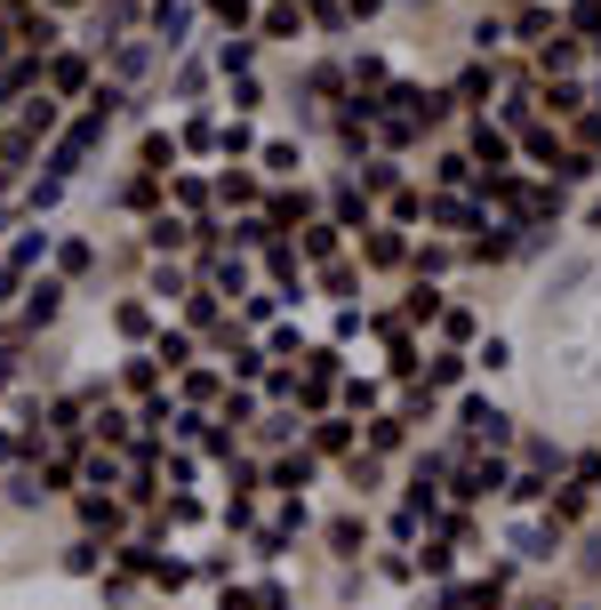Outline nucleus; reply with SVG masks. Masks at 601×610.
<instances>
[{
	"label": "nucleus",
	"mask_w": 601,
	"mask_h": 610,
	"mask_svg": "<svg viewBox=\"0 0 601 610\" xmlns=\"http://www.w3.org/2000/svg\"><path fill=\"white\" fill-rule=\"evenodd\" d=\"M513 33H522V40H529V49H537V40H546V33H553V9H522V25H513Z\"/></svg>",
	"instance_id": "19"
},
{
	"label": "nucleus",
	"mask_w": 601,
	"mask_h": 610,
	"mask_svg": "<svg viewBox=\"0 0 601 610\" xmlns=\"http://www.w3.org/2000/svg\"><path fill=\"white\" fill-rule=\"evenodd\" d=\"M425 217H433L442 233H465V226L482 233V217H473V201H449V193H442V201H425Z\"/></svg>",
	"instance_id": "6"
},
{
	"label": "nucleus",
	"mask_w": 601,
	"mask_h": 610,
	"mask_svg": "<svg viewBox=\"0 0 601 610\" xmlns=\"http://www.w3.org/2000/svg\"><path fill=\"white\" fill-rule=\"evenodd\" d=\"M497 482H506V466H497V458H482V466H465V474H458V498L473 506V498H489Z\"/></svg>",
	"instance_id": "9"
},
{
	"label": "nucleus",
	"mask_w": 601,
	"mask_h": 610,
	"mask_svg": "<svg viewBox=\"0 0 601 610\" xmlns=\"http://www.w3.org/2000/svg\"><path fill=\"white\" fill-rule=\"evenodd\" d=\"M522 610H562V602H553V595H537V602H522Z\"/></svg>",
	"instance_id": "26"
},
{
	"label": "nucleus",
	"mask_w": 601,
	"mask_h": 610,
	"mask_svg": "<svg viewBox=\"0 0 601 610\" xmlns=\"http://www.w3.org/2000/svg\"><path fill=\"white\" fill-rule=\"evenodd\" d=\"M537 113H553V120H577V113H586V89H577V80H553V89L537 97Z\"/></svg>",
	"instance_id": "8"
},
{
	"label": "nucleus",
	"mask_w": 601,
	"mask_h": 610,
	"mask_svg": "<svg viewBox=\"0 0 601 610\" xmlns=\"http://www.w3.org/2000/svg\"><path fill=\"white\" fill-rule=\"evenodd\" d=\"M401 425H409V418H378V425H369V450H378V458L401 450Z\"/></svg>",
	"instance_id": "16"
},
{
	"label": "nucleus",
	"mask_w": 601,
	"mask_h": 610,
	"mask_svg": "<svg viewBox=\"0 0 601 610\" xmlns=\"http://www.w3.org/2000/svg\"><path fill=\"white\" fill-rule=\"evenodd\" d=\"M570 65H577V40H570L562 25H553L546 40H537V73H570Z\"/></svg>",
	"instance_id": "7"
},
{
	"label": "nucleus",
	"mask_w": 601,
	"mask_h": 610,
	"mask_svg": "<svg viewBox=\"0 0 601 610\" xmlns=\"http://www.w3.org/2000/svg\"><path fill=\"white\" fill-rule=\"evenodd\" d=\"M369 531H361V522L354 514H345V522H329V546H337V555H354V546H361Z\"/></svg>",
	"instance_id": "21"
},
{
	"label": "nucleus",
	"mask_w": 601,
	"mask_h": 610,
	"mask_svg": "<svg viewBox=\"0 0 601 610\" xmlns=\"http://www.w3.org/2000/svg\"><path fill=\"white\" fill-rule=\"evenodd\" d=\"M593 226H601V201H593Z\"/></svg>",
	"instance_id": "27"
},
{
	"label": "nucleus",
	"mask_w": 601,
	"mask_h": 610,
	"mask_svg": "<svg viewBox=\"0 0 601 610\" xmlns=\"http://www.w3.org/2000/svg\"><path fill=\"white\" fill-rule=\"evenodd\" d=\"M489 89H497V56H482V65H465V73H458V89H449V97H458V105H482Z\"/></svg>",
	"instance_id": "5"
},
{
	"label": "nucleus",
	"mask_w": 601,
	"mask_h": 610,
	"mask_svg": "<svg viewBox=\"0 0 601 610\" xmlns=\"http://www.w3.org/2000/svg\"><path fill=\"white\" fill-rule=\"evenodd\" d=\"M314 442H321V450H345V442H354V425H345V418H321Z\"/></svg>",
	"instance_id": "20"
},
{
	"label": "nucleus",
	"mask_w": 601,
	"mask_h": 610,
	"mask_svg": "<svg viewBox=\"0 0 601 610\" xmlns=\"http://www.w3.org/2000/svg\"><path fill=\"white\" fill-rule=\"evenodd\" d=\"M361 257H369V266H401V257H409L401 226H361Z\"/></svg>",
	"instance_id": "4"
},
{
	"label": "nucleus",
	"mask_w": 601,
	"mask_h": 610,
	"mask_svg": "<svg viewBox=\"0 0 601 610\" xmlns=\"http://www.w3.org/2000/svg\"><path fill=\"white\" fill-rule=\"evenodd\" d=\"M337 226H369V193L361 186H337Z\"/></svg>",
	"instance_id": "14"
},
{
	"label": "nucleus",
	"mask_w": 601,
	"mask_h": 610,
	"mask_svg": "<svg viewBox=\"0 0 601 610\" xmlns=\"http://www.w3.org/2000/svg\"><path fill=\"white\" fill-rule=\"evenodd\" d=\"M593 56H601V33H593Z\"/></svg>",
	"instance_id": "28"
},
{
	"label": "nucleus",
	"mask_w": 601,
	"mask_h": 610,
	"mask_svg": "<svg viewBox=\"0 0 601 610\" xmlns=\"http://www.w3.org/2000/svg\"><path fill=\"white\" fill-rule=\"evenodd\" d=\"M465 153H473V169H506V161H513V137H506V129H497V120L482 113V120L465 129Z\"/></svg>",
	"instance_id": "2"
},
{
	"label": "nucleus",
	"mask_w": 601,
	"mask_h": 610,
	"mask_svg": "<svg viewBox=\"0 0 601 610\" xmlns=\"http://www.w3.org/2000/svg\"><path fill=\"white\" fill-rule=\"evenodd\" d=\"M586 491H593V482H570V491H553V522H562V531H570V522H586Z\"/></svg>",
	"instance_id": "12"
},
{
	"label": "nucleus",
	"mask_w": 601,
	"mask_h": 610,
	"mask_svg": "<svg viewBox=\"0 0 601 610\" xmlns=\"http://www.w3.org/2000/svg\"><path fill=\"white\" fill-rule=\"evenodd\" d=\"M513 555H522V562H546V555H562V522H522V531H513Z\"/></svg>",
	"instance_id": "3"
},
{
	"label": "nucleus",
	"mask_w": 601,
	"mask_h": 610,
	"mask_svg": "<svg viewBox=\"0 0 601 610\" xmlns=\"http://www.w3.org/2000/svg\"><path fill=\"white\" fill-rule=\"evenodd\" d=\"M442 338H449V345L473 338V314H465V305H442Z\"/></svg>",
	"instance_id": "18"
},
{
	"label": "nucleus",
	"mask_w": 601,
	"mask_h": 610,
	"mask_svg": "<svg viewBox=\"0 0 601 610\" xmlns=\"http://www.w3.org/2000/svg\"><path fill=\"white\" fill-rule=\"evenodd\" d=\"M305 482H314V458H281L273 466V491H305Z\"/></svg>",
	"instance_id": "15"
},
{
	"label": "nucleus",
	"mask_w": 601,
	"mask_h": 610,
	"mask_svg": "<svg viewBox=\"0 0 601 610\" xmlns=\"http://www.w3.org/2000/svg\"><path fill=\"white\" fill-rule=\"evenodd\" d=\"M337 233L345 226H305V257H337Z\"/></svg>",
	"instance_id": "17"
},
{
	"label": "nucleus",
	"mask_w": 601,
	"mask_h": 610,
	"mask_svg": "<svg viewBox=\"0 0 601 610\" xmlns=\"http://www.w3.org/2000/svg\"><path fill=\"white\" fill-rule=\"evenodd\" d=\"M473 177H482L473 153H442V161H433V186H473Z\"/></svg>",
	"instance_id": "11"
},
{
	"label": "nucleus",
	"mask_w": 601,
	"mask_h": 610,
	"mask_svg": "<svg viewBox=\"0 0 601 610\" xmlns=\"http://www.w3.org/2000/svg\"><path fill=\"white\" fill-rule=\"evenodd\" d=\"M473 361H482V370H513V345L506 338H482V354H473Z\"/></svg>",
	"instance_id": "22"
},
{
	"label": "nucleus",
	"mask_w": 601,
	"mask_h": 610,
	"mask_svg": "<svg viewBox=\"0 0 601 610\" xmlns=\"http://www.w3.org/2000/svg\"><path fill=\"white\" fill-rule=\"evenodd\" d=\"M458 378H465V354H458V345H442V354L425 361V385H458Z\"/></svg>",
	"instance_id": "13"
},
{
	"label": "nucleus",
	"mask_w": 601,
	"mask_h": 610,
	"mask_svg": "<svg viewBox=\"0 0 601 610\" xmlns=\"http://www.w3.org/2000/svg\"><path fill=\"white\" fill-rule=\"evenodd\" d=\"M473 49L497 56V49H506V25H497V16H489V25H473Z\"/></svg>",
	"instance_id": "24"
},
{
	"label": "nucleus",
	"mask_w": 601,
	"mask_h": 610,
	"mask_svg": "<svg viewBox=\"0 0 601 610\" xmlns=\"http://www.w3.org/2000/svg\"><path fill=\"white\" fill-rule=\"evenodd\" d=\"M586 579H601V531H586Z\"/></svg>",
	"instance_id": "25"
},
{
	"label": "nucleus",
	"mask_w": 601,
	"mask_h": 610,
	"mask_svg": "<svg viewBox=\"0 0 601 610\" xmlns=\"http://www.w3.org/2000/svg\"><path fill=\"white\" fill-rule=\"evenodd\" d=\"M458 434H465V442H489V450H497V442L513 434V418L497 410L489 394H465V402H458Z\"/></svg>",
	"instance_id": "1"
},
{
	"label": "nucleus",
	"mask_w": 601,
	"mask_h": 610,
	"mask_svg": "<svg viewBox=\"0 0 601 610\" xmlns=\"http://www.w3.org/2000/svg\"><path fill=\"white\" fill-rule=\"evenodd\" d=\"M393 177H401L393 161H369V169H361V193H393Z\"/></svg>",
	"instance_id": "23"
},
{
	"label": "nucleus",
	"mask_w": 601,
	"mask_h": 610,
	"mask_svg": "<svg viewBox=\"0 0 601 610\" xmlns=\"http://www.w3.org/2000/svg\"><path fill=\"white\" fill-rule=\"evenodd\" d=\"M442 290H433V281H418V290H409V305H401V321H442Z\"/></svg>",
	"instance_id": "10"
}]
</instances>
